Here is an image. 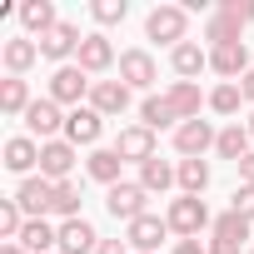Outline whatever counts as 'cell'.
<instances>
[{"label": "cell", "instance_id": "7", "mask_svg": "<svg viewBox=\"0 0 254 254\" xmlns=\"http://www.w3.org/2000/svg\"><path fill=\"white\" fill-rule=\"evenodd\" d=\"M214 130H209V120H185V125H175V150L185 155V160H199L204 150H214Z\"/></svg>", "mask_w": 254, "mask_h": 254}, {"label": "cell", "instance_id": "5", "mask_svg": "<svg viewBox=\"0 0 254 254\" xmlns=\"http://www.w3.org/2000/svg\"><path fill=\"white\" fill-rule=\"evenodd\" d=\"M70 170H75V145H70V140H45V145H40V175H45L50 185H65Z\"/></svg>", "mask_w": 254, "mask_h": 254}, {"label": "cell", "instance_id": "44", "mask_svg": "<svg viewBox=\"0 0 254 254\" xmlns=\"http://www.w3.org/2000/svg\"><path fill=\"white\" fill-rule=\"evenodd\" d=\"M55 254H60V249H55Z\"/></svg>", "mask_w": 254, "mask_h": 254}, {"label": "cell", "instance_id": "21", "mask_svg": "<svg viewBox=\"0 0 254 254\" xmlns=\"http://www.w3.org/2000/svg\"><path fill=\"white\" fill-rule=\"evenodd\" d=\"M20 25H25L30 35H40V40H45L60 20H55V5H50V0H25V5H20Z\"/></svg>", "mask_w": 254, "mask_h": 254}, {"label": "cell", "instance_id": "29", "mask_svg": "<svg viewBox=\"0 0 254 254\" xmlns=\"http://www.w3.org/2000/svg\"><path fill=\"white\" fill-rule=\"evenodd\" d=\"M209 185V165L204 160H180V190L185 194H204Z\"/></svg>", "mask_w": 254, "mask_h": 254}, {"label": "cell", "instance_id": "33", "mask_svg": "<svg viewBox=\"0 0 254 254\" xmlns=\"http://www.w3.org/2000/svg\"><path fill=\"white\" fill-rule=\"evenodd\" d=\"M20 229H25V209H20L15 199H0V234H5V239H20Z\"/></svg>", "mask_w": 254, "mask_h": 254}, {"label": "cell", "instance_id": "18", "mask_svg": "<svg viewBox=\"0 0 254 254\" xmlns=\"http://www.w3.org/2000/svg\"><path fill=\"white\" fill-rule=\"evenodd\" d=\"M165 100H170V110L180 115V125H185V120H199V105H209L194 80H175V85L165 90Z\"/></svg>", "mask_w": 254, "mask_h": 254}, {"label": "cell", "instance_id": "24", "mask_svg": "<svg viewBox=\"0 0 254 254\" xmlns=\"http://www.w3.org/2000/svg\"><path fill=\"white\" fill-rule=\"evenodd\" d=\"M170 65H175V75H185V80H190V75H199V70L209 65V50H199L194 40H185V45H175V50H170Z\"/></svg>", "mask_w": 254, "mask_h": 254}, {"label": "cell", "instance_id": "14", "mask_svg": "<svg viewBox=\"0 0 254 254\" xmlns=\"http://www.w3.org/2000/svg\"><path fill=\"white\" fill-rule=\"evenodd\" d=\"M75 65H80L85 75H100V70H110V65H115V45H110V40L95 30V35H85V40H80V55H75Z\"/></svg>", "mask_w": 254, "mask_h": 254}, {"label": "cell", "instance_id": "6", "mask_svg": "<svg viewBox=\"0 0 254 254\" xmlns=\"http://www.w3.org/2000/svg\"><path fill=\"white\" fill-rule=\"evenodd\" d=\"M50 199H55V185H50L45 175H30V180H20V190H15V204L25 209V219H45V214H50Z\"/></svg>", "mask_w": 254, "mask_h": 254}, {"label": "cell", "instance_id": "20", "mask_svg": "<svg viewBox=\"0 0 254 254\" xmlns=\"http://www.w3.org/2000/svg\"><path fill=\"white\" fill-rule=\"evenodd\" d=\"M0 60H5V70H10V75H25V70L40 60V45H35L30 35H15V40L0 45Z\"/></svg>", "mask_w": 254, "mask_h": 254}, {"label": "cell", "instance_id": "13", "mask_svg": "<svg viewBox=\"0 0 254 254\" xmlns=\"http://www.w3.org/2000/svg\"><path fill=\"white\" fill-rule=\"evenodd\" d=\"M115 155H120V160H135V165L155 160V130H145V125H130V130H120Z\"/></svg>", "mask_w": 254, "mask_h": 254}, {"label": "cell", "instance_id": "3", "mask_svg": "<svg viewBox=\"0 0 254 254\" xmlns=\"http://www.w3.org/2000/svg\"><path fill=\"white\" fill-rule=\"evenodd\" d=\"M90 85H95V80H90L80 65H60V70L50 75V100H55V105H75V110H80V100H90Z\"/></svg>", "mask_w": 254, "mask_h": 254}, {"label": "cell", "instance_id": "43", "mask_svg": "<svg viewBox=\"0 0 254 254\" xmlns=\"http://www.w3.org/2000/svg\"><path fill=\"white\" fill-rule=\"evenodd\" d=\"M249 135H254V115H249Z\"/></svg>", "mask_w": 254, "mask_h": 254}, {"label": "cell", "instance_id": "36", "mask_svg": "<svg viewBox=\"0 0 254 254\" xmlns=\"http://www.w3.org/2000/svg\"><path fill=\"white\" fill-rule=\"evenodd\" d=\"M229 209H234V214H244V219L254 224V185H239V190H234V204H229Z\"/></svg>", "mask_w": 254, "mask_h": 254}, {"label": "cell", "instance_id": "38", "mask_svg": "<svg viewBox=\"0 0 254 254\" xmlns=\"http://www.w3.org/2000/svg\"><path fill=\"white\" fill-rule=\"evenodd\" d=\"M209 254H249V249H239V244H229V239H209Z\"/></svg>", "mask_w": 254, "mask_h": 254}, {"label": "cell", "instance_id": "34", "mask_svg": "<svg viewBox=\"0 0 254 254\" xmlns=\"http://www.w3.org/2000/svg\"><path fill=\"white\" fill-rule=\"evenodd\" d=\"M125 10H130L125 0H95V5H90V15H95L100 25H115V20H125Z\"/></svg>", "mask_w": 254, "mask_h": 254}, {"label": "cell", "instance_id": "35", "mask_svg": "<svg viewBox=\"0 0 254 254\" xmlns=\"http://www.w3.org/2000/svg\"><path fill=\"white\" fill-rule=\"evenodd\" d=\"M219 15H229L234 25H249V20H254V0H224Z\"/></svg>", "mask_w": 254, "mask_h": 254}, {"label": "cell", "instance_id": "31", "mask_svg": "<svg viewBox=\"0 0 254 254\" xmlns=\"http://www.w3.org/2000/svg\"><path fill=\"white\" fill-rule=\"evenodd\" d=\"M239 30H244V25H234L229 15L214 10V20L204 25V40H209V45H239Z\"/></svg>", "mask_w": 254, "mask_h": 254}, {"label": "cell", "instance_id": "39", "mask_svg": "<svg viewBox=\"0 0 254 254\" xmlns=\"http://www.w3.org/2000/svg\"><path fill=\"white\" fill-rule=\"evenodd\" d=\"M175 254H209V249H204L199 239H180V244H175Z\"/></svg>", "mask_w": 254, "mask_h": 254}, {"label": "cell", "instance_id": "40", "mask_svg": "<svg viewBox=\"0 0 254 254\" xmlns=\"http://www.w3.org/2000/svg\"><path fill=\"white\" fill-rule=\"evenodd\" d=\"M239 180H244V185H254V155H244V160H239Z\"/></svg>", "mask_w": 254, "mask_h": 254}, {"label": "cell", "instance_id": "16", "mask_svg": "<svg viewBox=\"0 0 254 254\" xmlns=\"http://www.w3.org/2000/svg\"><path fill=\"white\" fill-rule=\"evenodd\" d=\"M120 80L130 85V90H150V85H155V60H150V50H125V55H120Z\"/></svg>", "mask_w": 254, "mask_h": 254}, {"label": "cell", "instance_id": "10", "mask_svg": "<svg viewBox=\"0 0 254 254\" xmlns=\"http://www.w3.org/2000/svg\"><path fill=\"white\" fill-rule=\"evenodd\" d=\"M25 130L30 135H40V145L45 140H55V130H65V115H60V105L45 95V100H35L30 110H25Z\"/></svg>", "mask_w": 254, "mask_h": 254}, {"label": "cell", "instance_id": "12", "mask_svg": "<svg viewBox=\"0 0 254 254\" xmlns=\"http://www.w3.org/2000/svg\"><path fill=\"white\" fill-rule=\"evenodd\" d=\"M80 40H85V35H80L70 20H60V25H55L45 40H35V45H40V55H45V60H60V65H65L70 55H80Z\"/></svg>", "mask_w": 254, "mask_h": 254}, {"label": "cell", "instance_id": "27", "mask_svg": "<svg viewBox=\"0 0 254 254\" xmlns=\"http://www.w3.org/2000/svg\"><path fill=\"white\" fill-rule=\"evenodd\" d=\"M180 115L170 110V100L165 95H150L145 105H140V125H145V130H165V125H175Z\"/></svg>", "mask_w": 254, "mask_h": 254}, {"label": "cell", "instance_id": "1", "mask_svg": "<svg viewBox=\"0 0 254 254\" xmlns=\"http://www.w3.org/2000/svg\"><path fill=\"white\" fill-rule=\"evenodd\" d=\"M185 25H190L185 5H155L150 20H145V35L160 40V45H185Z\"/></svg>", "mask_w": 254, "mask_h": 254}, {"label": "cell", "instance_id": "4", "mask_svg": "<svg viewBox=\"0 0 254 254\" xmlns=\"http://www.w3.org/2000/svg\"><path fill=\"white\" fill-rule=\"evenodd\" d=\"M145 199H150L145 185H125V180H120V185L105 194V209H110L115 219H125V224H135V219L145 214Z\"/></svg>", "mask_w": 254, "mask_h": 254}, {"label": "cell", "instance_id": "42", "mask_svg": "<svg viewBox=\"0 0 254 254\" xmlns=\"http://www.w3.org/2000/svg\"><path fill=\"white\" fill-rule=\"evenodd\" d=\"M239 90H244V100H254V65H249V75L239 80Z\"/></svg>", "mask_w": 254, "mask_h": 254}, {"label": "cell", "instance_id": "8", "mask_svg": "<svg viewBox=\"0 0 254 254\" xmlns=\"http://www.w3.org/2000/svg\"><path fill=\"white\" fill-rule=\"evenodd\" d=\"M100 135H105V115H100V110L80 105V110L65 115V140H70V145H95Z\"/></svg>", "mask_w": 254, "mask_h": 254}, {"label": "cell", "instance_id": "30", "mask_svg": "<svg viewBox=\"0 0 254 254\" xmlns=\"http://www.w3.org/2000/svg\"><path fill=\"white\" fill-rule=\"evenodd\" d=\"M50 214H60V219H80V185H55V199H50Z\"/></svg>", "mask_w": 254, "mask_h": 254}, {"label": "cell", "instance_id": "28", "mask_svg": "<svg viewBox=\"0 0 254 254\" xmlns=\"http://www.w3.org/2000/svg\"><path fill=\"white\" fill-rule=\"evenodd\" d=\"M214 239H229V244H239V249H244V239H249V219H244V214H234V209H224V214L214 219Z\"/></svg>", "mask_w": 254, "mask_h": 254}, {"label": "cell", "instance_id": "23", "mask_svg": "<svg viewBox=\"0 0 254 254\" xmlns=\"http://www.w3.org/2000/svg\"><path fill=\"white\" fill-rule=\"evenodd\" d=\"M35 100H30V85L20 80V75H10V80H0V115H25Z\"/></svg>", "mask_w": 254, "mask_h": 254}, {"label": "cell", "instance_id": "45", "mask_svg": "<svg viewBox=\"0 0 254 254\" xmlns=\"http://www.w3.org/2000/svg\"><path fill=\"white\" fill-rule=\"evenodd\" d=\"M249 254H254V249H249Z\"/></svg>", "mask_w": 254, "mask_h": 254}, {"label": "cell", "instance_id": "2", "mask_svg": "<svg viewBox=\"0 0 254 254\" xmlns=\"http://www.w3.org/2000/svg\"><path fill=\"white\" fill-rule=\"evenodd\" d=\"M165 224H170L175 234H185V239H199V229L209 224V209H204V199H199V194H180V199L170 204Z\"/></svg>", "mask_w": 254, "mask_h": 254}, {"label": "cell", "instance_id": "11", "mask_svg": "<svg viewBox=\"0 0 254 254\" xmlns=\"http://www.w3.org/2000/svg\"><path fill=\"white\" fill-rule=\"evenodd\" d=\"M165 234H170V224H165V219H155V214H140L135 224H125V239H130V249H135V254H155Z\"/></svg>", "mask_w": 254, "mask_h": 254}, {"label": "cell", "instance_id": "19", "mask_svg": "<svg viewBox=\"0 0 254 254\" xmlns=\"http://www.w3.org/2000/svg\"><path fill=\"white\" fill-rule=\"evenodd\" d=\"M40 165V145L30 140V135H15V140H5V170L10 175H25L30 180V170Z\"/></svg>", "mask_w": 254, "mask_h": 254}, {"label": "cell", "instance_id": "22", "mask_svg": "<svg viewBox=\"0 0 254 254\" xmlns=\"http://www.w3.org/2000/svg\"><path fill=\"white\" fill-rule=\"evenodd\" d=\"M249 140H254V135H249V125H229V130H219L214 150H219V160H234V165H239L244 155H254V150H249Z\"/></svg>", "mask_w": 254, "mask_h": 254}, {"label": "cell", "instance_id": "32", "mask_svg": "<svg viewBox=\"0 0 254 254\" xmlns=\"http://www.w3.org/2000/svg\"><path fill=\"white\" fill-rule=\"evenodd\" d=\"M239 100H244V90H239L234 80H224V85H214V90H209V110H214V115H234V110H239Z\"/></svg>", "mask_w": 254, "mask_h": 254}, {"label": "cell", "instance_id": "25", "mask_svg": "<svg viewBox=\"0 0 254 254\" xmlns=\"http://www.w3.org/2000/svg\"><path fill=\"white\" fill-rule=\"evenodd\" d=\"M140 185H145L150 194H165L170 185H180V170H170V165L155 155V160H145V165H140Z\"/></svg>", "mask_w": 254, "mask_h": 254}, {"label": "cell", "instance_id": "26", "mask_svg": "<svg viewBox=\"0 0 254 254\" xmlns=\"http://www.w3.org/2000/svg\"><path fill=\"white\" fill-rule=\"evenodd\" d=\"M120 165H125V160H120L115 150H95V155L85 160V170H90V180H100V185H110V190L120 185Z\"/></svg>", "mask_w": 254, "mask_h": 254}, {"label": "cell", "instance_id": "15", "mask_svg": "<svg viewBox=\"0 0 254 254\" xmlns=\"http://www.w3.org/2000/svg\"><path fill=\"white\" fill-rule=\"evenodd\" d=\"M100 249V234L90 219H65L60 224V254H95Z\"/></svg>", "mask_w": 254, "mask_h": 254}, {"label": "cell", "instance_id": "41", "mask_svg": "<svg viewBox=\"0 0 254 254\" xmlns=\"http://www.w3.org/2000/svg\"><path fill=\"white\" fill-rule=\"evenodd\" d=\"M0 254H30V249H25L20 239H5V244H0Z\"/></svg>", "mask_w": 254, "mask_h": 254}, {"label": "cell", "instance_id": "17", "mask_svg": "<svg viewBox=\"0 0 254 254\" xmlns=\"http://www.w3.org/2000/svg\"><path fill=\"white\" fill-rule=\"evenodd\" d=\"M209 70L224 75V80H234V75L244 80V75H249V50H244V40H239V45H214V50H209Z\"/></svg>", "mask_w": 254, "mask_h": 254}, {"label": "cell", "instance_id": "9", "mask_svg": "<svg viewBox=\"0 0 254 254\" xmlns=\"http://www.w3.org/2000/svg\"><path fill=\"white\" fill-rule=\"evenodd\" d=\"M90 110H100L105 120L125 115V110H130V85H125V80H95L90 85Z\"/></svg>", "mask_w": 254, "mask_h": 254}, {"label": "cell", "instance_id": "37", "mask_svg": "<svg viewBox=\"0 0 254 254\" xmlns=\"http://www.w3.org/2000/svg\"><path fill=\"white\" fill-rule=\"evenodd\" d=\"M95 254H130V239H100Z\"/></svg>", "mask_w": 254, "mask_h": 254}]
</instances>
